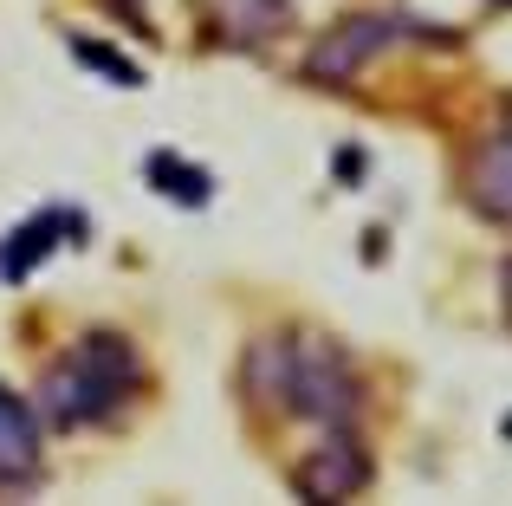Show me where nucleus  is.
I'll return each instance as SVG.
<instances>
[{
	"mask_svg": "<svg viewBox=\"0 0 512 506\" xmlns=\"http://www.w3.org/2000/svg\"><path fill=\"white\" fill-rule=\"evenodd\" d=\"M143 383V364L130 351V338L117 331H91L78 338L59 364L39 377V416L59 422V429H91V422H111L130 403V390Z\"/></svg>",
	"mask_w": 512,
	"mask_h": 506,
	"instance_id": "obj_1",
	"label": "nucleus"
},
{
	"mask_svg": "<svg viewBox=\"0 0 512 506\" xmlns=\"http://www.w3.org/2000/svg\"><path fill=\"white\" fill-rule=\"evenodd\" d=\"M363 409V377L331 338L286 344V416H312L325 429H350Z\"/></svg>",
	"mask_w": 512,
	"mask_h": 506,
	"instance_id": "obj_2",
	"label": "nucleus"
},
{
	"mask_svg": "<svg viewBox=\"0 0 512 506\" xmlns=\"http://www.w3.org/2000/svg\"><path fill=\"white\" fill-rule=\"evenodd\" d=\"M389 39H396V20H389V13H357V20H344L338 33H325L305 52V78H312V85H350Z\"/></svg>",
	"mask_w": 512,
	"mask_h": 506,
	"instance_id": "obj_3",
	"label": "nucleus"
},
{
	"mask_svg": "<svg viewBox=\"0 0 512 506\" xmlns=\"http://www.w3.org/2000/svg\"><path fill=\"white\" fill-rule=\"evenodd\" d=\"M85 234H91L85 208H39L33 221H20V228L0 241V279H7V286H20V279L39 273V260H46V253L85 247Z\"/></svg>",
	"mask_w": 512,
	"mask_h": 506,
	"instance_id": "obj_4",
	"label": "nucleus"
},
{
	"mask_svg": "<svg viewBox=\"0 0 512 506\" xmlns=\"http://www.w3.org/2000/svg\"><path fill=\"white\" fill-rule=\"evenodd\" d=\"M292 487H299L305 500H350V494L370 487V455H363V442L350 429H331L325 442L292 468Z\"/></svg>",
	"mask_w": 512,
	"mask_h": 506,
	"instance_id": "obj_5",
	"label": "nucleus"
},
{
	"mask_svg": "<svg viewBox=\"0 0 512 506\" xmlns=\"http://www.w3.org/2000/svg\"><path fill=\"white\" fill-rule=\"evenodd\" d=\"M286 0H201V20H208L214 39H227V46H260V39H273L279 26H286Z\"/></svg>",
	"mask_w": 512,
	"mask_h": 506,
	"instance_id": "obj_6",
	"label": "nucleus"
},
{
	"mask_svg": "<svg viewBox=\"0 0 512 506\" xmlns=\"http://www.w3.org/2000/svg\"><path fill=\"white\" fill-rule=\"evenodd\" d=\"M39 474V416L33 403H20V396L0 383V481H33Z\"/></svg>",
	"mask_w": 512,
	"mask_h": 506,
	"instance_id": "obj_7",
	"label": "nucleus"
},
{
	"mask_svg": "<svg viewBox=\"0 0 512 506\" xmlns=\"http://www.w3.org/2000/svg\"><path fill=\"white\" fill-rule=\"evenodd\" d=\"M467 202H474L493 228H506V130H493V137L474 150V169H467Z\"/></svg>",
	"mask_w": 512,
	"mask_h": 506,
	"instance_id": "obj_8",
	"label": "nucleus"
},
{
	"mask_svg": "<svg viewBox=\"0 0 512 506\" xmlns=\"http://www.w3.org/2000/svg\"><path fill=\"white\" fill-rule=\"evenodd\" d=\"M150 182H156V195H169V202H182V208H208V195H214L208 169L188 163V156H175V150L150 156Z\"/></svg>",
	"mask_w": 512,
	"mask_h": 506,
	"instance_id": "obj_9",
	"label": "nucleus"
},
{
	"mask_svg": "<svg viewBox=\"0 0 512 506\" xmlns=\"http://www.w3.org/2000/svg\"><path fill=\"white\" fill-rule=\"evenodd\" d=\"M72 59H85V65H98L104 78H117V85H143V65H130V59H117V52H104V46H91V39H72Z\"/></svg>",
	"mask_w": 512,
	"mask_h": 506,
	"instance_id": "obj_10",
	"label": "nucleus"
}]
</instances>
